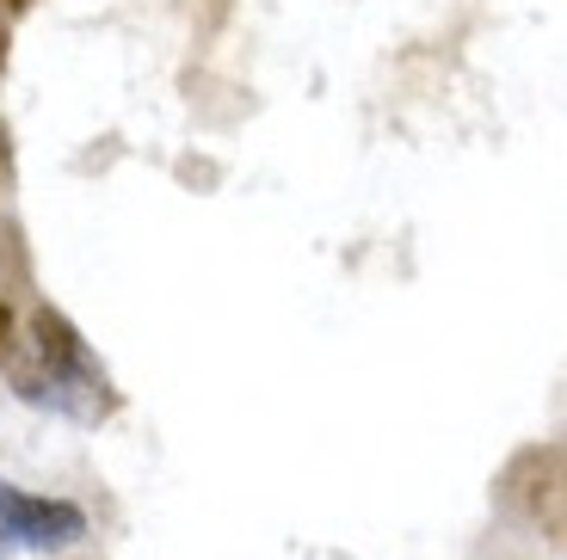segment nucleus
Wrapping results in <instances>:
<instances>
[{
  "label": "nucleus",
  "instance_id": "nucleus-1",
  "mask_svg": "<svg viewBox=\"0 0 567 560\" xmlns=\"http://www.w3.org/2000/svg\"><path fill=\"white\" fill-rule=\"evenodd\" d=\"M0 376H7V388H13L25 406H38V413H50V419L81 425V432L112 425L117 406H124L105 357L86 345L81 326H74L62 309H50V302H38V309L25 314V326L7 339Z\"/></svg>",
  "mask_w": 567,
  "mask_h": 560
},
{
  "label": "nucleus",
  "instance_id": "nucleus-2",
  "mask_svg": "<svg viewBox=\"0 0 567 560\" xmlns=\"http://www.w3.org/2000/svg\"><path fill=\"white\" fill-rule=\"evenodd\" d=\"M86 536V511L74 499H43L13 480H0V554L25 548V554H62Z\"/></svg>",
  "mask_w": 567,
  "mask_h": 560
},
{
  "label": "nucleus",
  "instance_id": "nucleus-3",
  "mask_svg": "<svg viewBox=\"0 0 567 560\" xmlns=\"http://www.w3.org/2000/svg\"><path fill=\"white\" fill-rule=\"evenodd\" d=\"M31 7H38V0H0V19H7V25H13V19H25Z\"/></svg>",
  "mask_w": 567,
  "mask_h": 560
},
{
  "label": "nucleus",
  "instance_id": "nucleus-4",
  "mask_svg": "<svg viewBox=\"0 0 567 560\" xmlns=\"http://www.w3.org/2000/svg\"><path fill=\"white\" fill-rule=\"evenodd\" d=\"M7 339H13V309L0 302V351H7Z\"/></svg>",
  "mask_w": 567,
  "mask_h": 560
},
{
  "label": "nucleus",
  "instance_id": "nucleus-5",
  "mask_svg": "<svg viewBox=\"0 0 567 560\" xmlns=\"http://www.w3.org/2000/svg\"><path fill=\"white\" fill-rule=\"evenodd\" d=\"M561 530H567V468H561Z\"/></svg>",
  "mask_w": 567,
  "mask_h": 560
}]
</instances>
